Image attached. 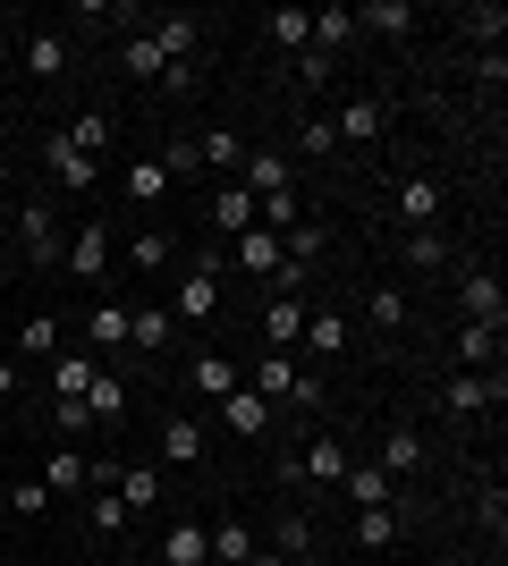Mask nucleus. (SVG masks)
I'll return each instance as SVG.
<instances>
[{
    "instance_id": "obj_17",
    "label": "nucleus",
    "mask_w": 508,
    "mask_h": 566,
    "mask_svg": "<svg viewBox=\"0 0 508 566\" xmlns=\"http://www.w3.org/2000/svg\"><path fill=\"white\" fill-rule=\"evenodd\" d=\"M271 549H280V558H289V566H305V558H314V516H305L297 499H289V507H280V524H271Z\"/></svg>"
},
{
    "instance_id": "obj_16",
    "label": "nucleus",
    "mask_w": 508,
    "mask_h": 566,
    "mask_svg": "<svg viewBox=\"0 0 508 566\" xmlns=\"http://www.w3.org/2000/svg\"><path fill=\"white\" fill-rule=\"evenodd\" d=\"M339 491H348V507H398V482H390L382 465H348Z\"/></svg>"
},
{
    "instance_id": "obj_52",
    "label": "nucleus",
    "mask_w": 508,
    "mask_h": 566,
    "mask_svg": "<svg viewBox=\"0 0 508 566\" xmlns=\"http://www.w3.org/2000/svg\"><path fill=\"white\" fill-rule=\"evenodd\" d=\"M18 398V355H0V406Z\"/></svg>"
},
{
    "instance_id": "obj_54",
    "label": "nucleus",
    "mask_w": 508,
    "mask_h": 566,
    "mask_svg": "<svg viewBox=\"0 0 508 566\" xmlns=\"http://www.w3.org/2000/svg\"><path fill=\"white\" fill-rule=\"evenodd\" d=\"M9 212H18V203H9V187H0V229H9Z\"/></svg>"
},
{
    "instance_id": "obj_42",
    "label": "nucleus",
    "mask_w": 508,
    "mask_h": 566,
    "mask_svg": "<svg viewBox=\"0 0 508 566\" xmlns=\"http://www.w3.org/2000/svg\"><path fill=\"white\" fill-rule=\"evenodd\" d=\"M18 355H25V364H43V355H60V322H51V313H34V322L18 331Z\"/></svg>"
},
{
    "instance_id": "obj_40",
    "label": "nucleus",
    "mask_w": 508,
    "mask_h": 566,
    "mask_svg": "<svg viewBox=\"0 0 508 566\" xmlns=\"http://www.w3.org/2000/svg\"><path fill=\"white\" fill-rule=\"evenodd\" d=\"M169 254H178L169 229H136V237H127V262H136V271H169Z\"/></svg>"
},
{
    "instance_id": "obj_34",
    "label": "nucleus",
    "mask_w": 508,
    "mask_h": 566,
    "mask_svg": "<svg viewBox=\"0 0 508 566\" xmlns=\"http://www.w3.org/2000/svg\"><path fill=\"white\" fill-rule=\"evenodd\" d=\"M305 355H348V313H305Z\"/></svg>"
},
{
    "instance_id": "obj_21",
    "label": "nucleus",
    "mask_w": 508,
    "mask_h": 566,
    "mask_svg": "<svg viewBox=\"0 0 508 566\" xmlns=\"http://www.w3.org/2000/svg\"><path fill=\"white\" fill-rule=\"evenodd\" d=\"M398 220L407 229H440V178H398Z\"/></svg>"
},
{
    "instance_id": "obj_22",
    "label": "nucleus",
    "mask_w": 508,
    "mask_h": 566,
    "mask_svg": "<svg viewBox=\"0 0 508 566\" xmlns=\"http://www.w3.org/2000/svg\"><path fill=\"white\" fill-rule=\"evenodd\" d=\"M162 566H212V533H204V524H169L162 533Z\"/></svg>"
},
{
    "instance_id": "obj_53",
    "label": "nucleus",
    "mask_w": 508,
    "mask_h": 566,
    "mask_svg": "<svg viewBox=\"0 0 508 566\" xmlns=\"http://www.w3.org/2000/svg\"><path fill=\"white\" fill-rule=\"evenodd\" d=\"M246 566H289V558H280V549H255V558H246Z\"/></svg>"
},
{
    "instance_id": "obj_15",
    "label": "nucleus",
    "mask_w": 508,
    "mask_h": 566,
    "mask_svg": "<svg viewBox=\"0 0 508 566\" xmlns=\"http://www.w3.org/2000/svg\"><path fill=\"white\" fill-rule=\"evenodd\" d=\"M407 287H364V331H373V338H398V331H407Z\"/></svg>"
},
{
    "instance_id": "obj_50",
    "label": "nucleus",
    "mask_w": 508,
    "mask_h": 566,
    "mask_svg": "<svg viewBox=\"0 0 508 566\" xmlns=\"http://www.w3.org/2000/svg\"><path fill=\"white\" fill-rule=\"evenodd\" d=\"M475 85H484V94H500V85H508V60H500V51H484V60H475Z\"/></svg>"
},
{
    "instance_id": "obj_1",
    "label": "nucleus",
    "mask_w": 508,
    "mask_h": 566,
    "mask_svg": "<svg viewBox=\"0 0 508 566\" xmlns=\"http://www.w3.org/2000/svg\"><path fill=\"white\" fill-rule=\"evenodd\" d=\"M255 398L280 415V406H297V415H322V380L314 373H297V355H263L255 364Z\"/></svg>"
},
{
    "instance_id": "obj_28",
    "label": "nucleus",
    "mask_w": 508,
    "mask_h": 566,
    "mask_svg": "<svg viewBox=\"0 0 508 566\" xmlns=\"http://www.w3.org/2000/svg\"><path fill=\"white\" fill-rule=\"evenodd\" d=\"M85 415H94V431H111L127 415V380L120 373H94V389H85Z\"/></svg>"
},
{
    "instance_id": "obj_41",
    "label": "nucleus",
    "mask_w": 508,
    "mask_h": 566,
    "mask_svg": "<svg viewBox=\"0 0 508 566\" xmlns=\"http://www.w3.org/2000/svg\"><path fill=\"white\" fill-rule=\"evenodd\" d=\"M466 34H475L484 51H500V34H508V9H500V0H475V9H466Z\"/></svg>"
},
{
    "instance_id": "obj_23",
    "label": "nucleus",
    "mask_w": 508,
    "mask_h": 566,
    "mask_svg": "<svg viewBox=\"0 0 508 566\" xmlns=\"http://www.w3.org/2000/svg\"><path fill=\"white\" fill-rule=\"evenodd\" d=\"M348 18H356V34H382V43H398V34L415 25V9H407V0H364V9H348Z\"/></svg>"
},
{
    "instance_id": "obj_24",
    "label": "nucleus",
    "mask_w": 508,
    "mask_h": 566,
    "mask_svg": "<svg viewBox=\"0 0 508 566\" xmlns=\"http://www.w3.org/2000/svg\"><path fill=\"white\" fill-rule=\"evenodd\" d=\"M195 161H204V169H220V178H238L246 136H238V127H204V136H195Z\"/></svg>"
},
{
    "instance_id": "obj_4",
    "label": "nucleus",
    "mask_w": 508,
    "mask_h": 566,
    "mask_svg": "<svg viewBox=\"0 0 508 566\" xmlns=\"http://www.w3.org/2000/svg\"><path fill=\"white\" fill-rule=\"evenodd\" d=\"M458 313L484 322V331H508V296H500V271H491V262H466L458 271Z\"/></svg>"
},
{
    "instance_id": "obj_35",
    "label": "nucleus",
    "mask_w": 508,
    "mask_h": 566,
    "mask_svg": "<svg viewBox=\"0 0 508 566\" xmlns=\"http://www.w3.org/2000/svg\"><path fill=\"white\" fill-rule=\"evenodd\" d=\"M204 533H212V566H246V558H255V533H246L238 516H220V524H204Z\"/></svg>"
},
{
    "instance_id": "obj_38",
    "label": "nucleus",
    "mask_w": 508,
    "mask_h": 566,
    "mask_svg": "<svg viewBox=\"0 0 508 566\" xmlns=\"http://www.w3.org/2000/svg\"><path fill=\"white\" fill-rule=\"evenodd\" d=\"M212 229H238V237H246V229H255V195H246V187H238V178H229V187H220V195H212Z\"/></svg>"
},
{
    "instance_id": "obj_47",
    "label": "nucleus",
    "mask_w": 508,
    "mask_h": 566,
    "mask_svg": "<svg viewBox=\"0 0 508 566\" xmlns=\"http://www.w3.org/2000/svg\"><path fill=\"white\" fill-rule=\"evenodd\" d=\"M475 524H484L491 542H500V533H508V491H500V482H491V491H484V507H475Z\"/></svg>"
},
{
    "instance_id": "obj_11",
    "label": "nucleus",
    "mask_w": 508,
    "mask_h": 566,
    "mask_svg": "<svg viewBox=\"0 0 508 566\" xmlns=\"http://www.w3.org/2000/svg\"><path fill=\"white\" fill-rule=\"evenodd\" d=\"M43 161H51V187H60V195H94V178H102V161H85L69 136H51Z\"/></svg>"
},
{
    "instance_id": "obj_14",
    "label": "nucleus",
    "mask_w": 508,
    "mask_h": 566,
    "mask_svg": "<svg viewBox=\"0 0 508 566\" xmlns=\"http://www.w3.org/2000/svg\"><path fill=\"white\" fill-rule=\"evenodd\" d=\"M220 423L238 431V440H271V423H280V415H271L255 389H229V398H220Z\"/></svg>"
},
{
    "instance_id": "obj_6",
    "label": "nucleus",
    "mask_w": 508,
    "mask_h": 566,
    "mask_svg": "<svg viewBox=\"0 0 508 566\" xmlns=\"http://www.w3.org/2000/svg\"><path fill=\"white\" fill-rule=\"evenodd\" d=\"M169 313H178V322H212V313H220V262H212V254L178 271V287H169Z\"/></svg>"
},
{
    "instance_id": "obj_32",
    "label": "nucleus",
    "mask_w": 508,
    "mask_h": 566,
    "mask_svg": "<svg viewBox=\"0 0 508 566\" xmlns=\"http://www.w3.org/2000/svg\"><path fill=\"white\" fill-rule=\"evenodd\" d=\"M120 69L136 76V85H162L169 60H162V43H153V34H127V43H120Z\"/></svg>"
},
{
    "instance_id": "obj_43",
    "label": "nucleus",
    "mask_w": 508,
    "mask_h": 566,
    "mask_svg": "<svg viewBox=\"0 0 508 566\" xmlns=\"http://www.w3.org/2000/svg\"><path fill=\"white\" fill-rule=\"evenodd\" d=\"M120 499H127V516L153 507V499H162V473H153V465H120Z\"/></svg>"
},
{
    "instance_id": "obj_33",
    "label": "nucleus",
    "mask_w": 508,
    "mask_h": 566,
    "mask_svg": "<svg viewBox=\"0 0 508 566\" xmlns=\"http://www.w3.org/2000/svg\"><path fill=\"white\" fill-rule=\"evenodd\" d=\"M94 355H51V398H85V389H94Z\"/></svg>"
},
{
    "instance_id": "obj_5",
    "label": "nucleus",
    "mask_w": 508,
    "mask_h": 566,
    "mask_svg": "<svg viewBox=\"0 0 508 566\" xmlns=\"http://www.w3.org/2000/svg\"><path fill=\"white\" fill-rule=\"evenodd\" d=\"M331 136L348 144V153H373V144L390 136V102L382 94H348V102H339V118H331Z\"/></svg>"
},
{
    "instance_id": "obj_3",
    "label": "nucleus",
    "mask_w": 508,
    "mask_h": 566,
    "mask_svg": "<svg viewBox=\"0 0 508 566\" xmlns=\"http://www.w3.org/2000/svg\"><path fill=\"white\" fill-rule=\"evenodd\" d=\"M500 398H508V373H449L440 380V415H458V423L500 415Z\"/></svg>"
},
{
    "instance_id": "obj_56",
    "label": "nucleus",
    "mask_w": 508,
    "mask_h": 566,
    "mask_svg": "<svg viewBox=\"0 0 508 566\" xmlns=\"http://www.w3.org/2000/svg\"><path fill=\"white\" fill-rule=\"evenodd\" d=\"M0 431H9V406H0Z\"/></svg>"
},
{
    "instance_id": "obj_46",
    "label": "nucleus",
    "mask_w": 508,
    "mask_h": 566,
    "mask_svg": "<svg viewBox=\"0 0 508 566\" xmlns=\"http://www.w3.org/2000/svg\"><path fill=\"white\" fill-rule=\"evenodd\" d=\"M94 533H102V542H120V533H127V499H120V491L94 499Z\"/></svg>"
},
{
    "instance_id": "obj_51",
    "label": "nucleus",
    "mask_w": 508,
    "mask_h": 566,
    "mask_svg": "<svg viewBox=\"0 0 508 566\" xmlns=\"http://www.w3.org/2000/svg\"><path fill=\"white\" fill-rule=\"evenodd\" d=\"M297 76H305V85H331V76H339V60H322V51H305V60H297Z\"/></svg>"
},
{
    "instance_id": "obj_13",
    "label": "nucleus",
    "mask_w": 508,
    "mask_h": 566,
    "mask_svg": "<svg viewBox=\"0 0 508 566\" xmlns=\"http://www.w3.org/2000/svg\"><path fill=\"white\" fill-rule=\"evenodd\" d=\"M153 43H162V60H195V51H204V18H195V9H162V18H153Z\"/></svg>"
},
{
    "instance_id": "obj_31",
    "label": "nucleus",
    "mask_w": 508,
    "mask_h": 566,
    "mask_svg": "<svg viewBox=\"0 0 508 566\" xmlns=\"http://www.w3.org/2000/svg\"><path fill=\"white\" fill-rule=\"evenodd\" d=\"M60 136H69L76 153H85V161H102V153H111V111H76L69 127H60Z\"/></svg>"
},
{
    "instance_id": "obj_58",
    "label": "nucleus",
    "mask_w": 508,
    "mask_h": 566,
    "mask_svg": "<svg viewBox=\"0 0 508 566\" xmlns=\"http://www.w3.org/2000/svg\"><path fill=\"white\" fill-rule=\"evenodd\" d=\"M0 25H9V18H0Z\"/></svg>"
},
{
    "instance_id": "obj_49",
    "label": "nucleus",
    "mask_w": 508,
    "mask_h": 566,
    "mask_svg": "<svg viewBox=\"0 0 508 566\" xmlns=\"http://www.w3.org/2000/svg\"><path fill=\"white\" fill-rule=\"evenodd\" d=\"M0 499H18V516H43V507H51V491H43V482H9Z\"/></svg>"
},
{
    "instance_id": "obj_55",
    "label": "nucleus",
    "mask_w": 508,
    "mask_h": 566,
    "mask_svg": "<svg viewBox=\"0 0 508 566\" xmlns=\"http://www.w3.org/2000/svg\"><path fill=\"white\" fill-rule=\"evenodd\" d=\"M0 69H9V34H0Z\"/></svg>"
},
{
    "instance_id": "obj_48",
    "label": "nucleus",
    "mask_w": 508,
    "mask_h": 566,
    "mask_svg": "<svg viewBox=\"0 0 508 566\" xmlns=\"http://www.w3.org/2000/svg\"><path fill=\"white\" fill-rule=\"evenodd\" d=\"M51 431H94V415H85V398H51Z\"/></svg>"
},
{
    "instance_id": "obj_57",
    "label": "nucleus",
    "mask_w": 508,
    "mask_h": 566,
    "mask_svg": "<svg viewBox=\"0 0 508 566\" xmlns=\"http://www.w3.org/2000/svg\"><path fill=\"white\" fill-rule=\"evenodd\" d=\"M0 491H9V465H0Z\"/></svg>"
},
{
    "instance_id": "obj_9",
    "label": "nucleus",
    "mask_w": 508,
    "mask_h": 566,
    "mask_svg": "<svg viewBox=\"0 0 508 566\" xmlns=\"http://www.w3.org/2000/svg\"><path fill=\"white\" fill-rule=\"evenodd\" d=\"M178 338H187V322H178L169 305H136V313H127V347H136V355H169Z\"/></svg>"
},
{
    "instance_id": "obj_30",
    "label": "nucleus",
    "mask_w": 508,
    "mask_h": 566,
    "mask_svg": "<svg viewBox=\"0 0 508 566\" xmlns=\"http://www.w3.org/2000/svg\"><path fill=\"white\" fill-rule=\"evenodd\" d=\"M271 43L289 51V60H305V51H314V18H305V9H271V25H263Z\"/></svg>"
},
{
    "instance_id": "obj_39",
    "label": "nucleus",
    "mask_w": 508,
    "mask_h": 566,
    "mask_svg": "<svg viewBox=\"0 0 508 566\" xmlns=\"http://www.w3.org/2000/svg\"><path fill=\"white\" fill-rule=\"evenodd\" d=\"M127 195H136V203H162V195H169V169H162V153L127 161Z\"/></svg>"
},
{
    "instance_id": "obj_27",
    "label": "nucleus",
    "mask_w": 508,
    "mask_h": 566,
    "mask_svg": "<svg viewBox=\"0 0 508 566\" xmlns=\"http://www.w3.org/2000/svg\"><path fill=\"white\" fill-rule=\"evenodd\" d=\"M449 262H458V254H449V237H440V229H407V271H424V280H440Z\"/></svg>"
},
{
    "instance_id": "obj_12",
    "label": "nucleus",
    "mask_w": 508,
    "mask_h": 566,
    "mask_svg": "<svg viewBox=\"0 0 508 566\" xmlns=\"http://www.w3.org/2000/svg\"><path fill=\"white\" fill-rule=\"evenodd\" d=\"M85 347H94V364L127 355V305H120V296H102V305L85 313Z\"/></svg>"
},
{
    "instance_id": "obj_29",
    "label": "nucleus",
    "mask_w": 508,
    "mask_h": 566,
    "mask_svg": "<svg viewBox=\"0 0 508 566\" xmlns=\"http://www.w3.org/2000/svg\"><path fill=\"white\" fill-rule=\"evenodd\" d=\"M195 457H204V423H195V415H169L162 423V465H195Z\"/></svg>"
},
{
    "instance_id": "obj_10",
    "label": "nucleus",
    "mask_w": 508,
    "mask_h": 566,
    "mask_svg": "<svg viewBox=\"0 0 508 566\" xmlns=\"http://www.w3.org/2000/svg\"><path fill=\"white\" fill-rule=\"evenodd\" d=\"M60 262H69L85 287H102V280H111V229H102V220H85V229L69 237V254H60Z\"/></svg>"
},
{
    "instance_id": "obj_37",
    "label": "nucleus",
    "mask_w": 508,
    "mask_h": 566,
    "mask_svg": "<svg viewBox=\"0 0 508 566\" xmlns=\"http://www.w3.org/2000/svg\"><path fill=\"white\" fill-rule=\"evenodd\" d=\"M398 533H407V516H398V507H356V542H364V549H390Z\"/></svg>"
},
{
    "instance_id": "obj_18",
    "label": "nucleus",
    "mask_w": 508,
    "mask_h": 566,
    "mask_svg": "<svg viewBox=\"0 0 508 566\" xmlns=\"http://www.w3.org/2000/svg\"><path fill=\"white\" fill-rule=\"evenodd\" d=\"M43 491H51V499L94 491V457H85V449H51V465H43Z\"/></svg>"
},
{
    "instance_id": "obj_45",
    "label": "nucleus",
    "mask_w": 508,
    "mask_h": 566,
    "mask_svg": "<svg viewBox=\"0 0 508 566\" xmlns=\"http://www.w3.org/2000/svg\"><path fill=\"white\" fill-rule=\"evenodd\" d=\"M195 85H204V60H169V69H162V94H169V102L195 94Z\"/></svg>"
},
{
    "instance_id": "obj_26",
    "label": "nucleus",
    "mask_w": 508,
    "mask_h": 566,
    "mask_svg": "<svg viewBox=\"0 0 508 566\" xmlns=\"http://www.w3.org/2000/svg\"><path fill=\"white\" fill-rule=\"evenodd\" d=\"M187 380H195V398H229V389H246V373L229 364V355H195Z\"/></svg>"
},
{
    "instance_id": "obj_20",
    "label": "nucleus",
    "mask_w": 508,
    "mask_h": 566,
    "mask_svg": "<svg viewBox=\"0 0 508 566\" xmlns=\"http://www.w3.org/2000/svg\"><path fill=\"white\" fill-rule=\"evenodd\" d=\"M373 465L390 473V482H407V473H424V431H382V457H373Z\"/></svg>"
},
{
    "instance_id": "obj_36",
    "label": "nucleus",
    "mask_w": 508,
    "mask_h": 566,
    "mask_svg": "<svg viewBox=\"0 0 508 566\" xmlns=\"http://www.w3.org/2000/svg\"><path fill=\"white\" fill-rule=\"evenodd\" d=\"M238 271L271 280V271H280V237H271V229H246V237H238Z\"/></svg>"
},
{
    "instance_id": "obj_19",
    "label": "nucleus",
    "mask_w": 508,
    "mask_h": 566,
    "mask_svg": "<svg viewBox=\"0 0 508 566\" xmlns=\"http://www.w3.org/2000/svg\"><path fill=\"white\" fill-rule=\"evenodd\" d=\"M458 373H500V331H484V322H458Z\"/></svg>"
},
{
    "instance_id": "obj_8",
    "label": "nucleus",
    "mask_w": 508,
    "mask_h": 566,
    "mask_svg": "<svg viewBox=\"0 0 508 566\" xmlns=\"http://www.w3.org/2000/svg\"><path fill=\"white\" fill-rule=\"evenodd\" d=\"M297 465H305V491H339V473H348L339 431H305V440H297Z\"/></svg>"
},
{
    "instance_id": "obj_44",
    "label": "nucleus",
    "mask_w": 508,
    "mask_h": 566,
    "mask_svg": "<svg viewBox=\"0 0 508 566\" xmlns=\"http://www.w3.org/2000/svg\"><path fill=\"white\" fill-rule=\"evenodd\" d=\"M297 153H305V161H331V153H339L331 118H305V127H297Z\"/></svg>"
},
{
    "instance_id": "obj_25",
    "label": "nucleus",
    "mask_w": 508,
    "mask_h": 566,
    "mask_svg": "<svg viewBox=\"0 0 508 566\" xmlns=\"http://www.w3.org/2000/svg\"><path fill=\"white\" fill-rule=\"evenodd\" d=\"M305 18H314V51H322V60H339V51L356 43V18H348V0H331V9H305Z\"/></svg>"
},
{
    "instance_id": "obj_2",
    "label": "nucleus",
    "mask_w": 508,
    "mask_h": 566,
    "mask_svg": "<svg viewBox=\"0 0 508 566\" xmlns=\"http://www.w3.org/2000/svg\"><path fill=\"white\" fill-rule=\"evenodd\" d=\"M18 245H25V262H34V271H51V262L69 254V220H60V203H43V195H25L18 212Z\"/></svg>"
},
{
    "instance_id": "obj_7",
    "label": "nucleus",
    "mask_w": 508,
    "mask_h": 566,
    "mask_svg": "<svg viewBox=\"0 0 508 566\" xmlns=\"http://www.w3.org/2000/svg\"><path fill=\"white\" fill-rule=\"evenodd\" d=\"M69 69H76V43L60 25H34V34H25V76H34V85H60Z\"/></svg>"
}]
</instances>
